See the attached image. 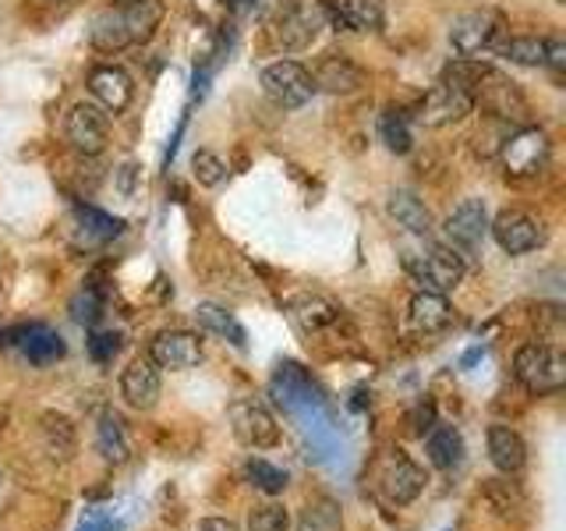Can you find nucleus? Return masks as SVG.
<instances>
[{
    "label": "nucleus",
    "instance_id": "f257e3e1",
    "mask_svg": "<svg viewBox=\"0 0 566 531\" xmlns=\"http://www.w3.org/2000/svg\"><path fill=\"white\" fill-rule=\"evenodd\" d=\"M442 82L464 88V93L471 96V103L482 106V111L492 114L495 121L517 124V128L531 124V103L521 93V85L489 61L457 58L447 64V71H442Z\"/></svg>",
    "mask_w": 566,
    "mask_h": 531
},
{
    "label": "nucleus",
    "instance_id": "f03ea898",
    "mask_svg": "<svg viewBox=\"0 0 566 531\" xmlns=\"http://www.w3.org/2000/svg\"><path fill=\"white\" fill-rule=\"evenodd\" d=\"M548 159H553V142L535 124H524V128L510 132L500 146V164L510 181H531V177L545 174Z\"/></svg>",
    "mask_w": 566,
    "mask_h": 531
},
{
    "label": "nucleus",
    "instance_id": "7ed1b4c3",
    "mask_svg": "<svg viewBox=\"0 0 566 531\" xmlns=\"http://www.w3.org/2000/svg\"><path fill=\"white\" fill-rule=\"evenodd\" d=\"M403 270L411 277L421 291H436V294H447L453 291L460 280H464L468 262L464 256L457 252L450 244H432L429 252H407L403 256Z\"/></svg>",
    "mask_w": 566,
    "mask_h": 531
},
{
    "label": "nucleus",
    "instance_id": "20e7f679",
    "mask_svg": "<svg viewBox=\"0 0 566 531\" xmlns=\"http://www.w3.org/2000/svg\"><path fill=\"white\" fill-rule=\"evenodd\" d=\"M513 376L517 383L527 389V394L545 397V394H556L566 383V362L556 347L548 344H524L517 354H513Z\"/></svg>",
    "mask_w": 566,
    "mask_h": 531
},
{
    "label": "nucleus",
    "instance_id": "39448f33",
    "mask_svg": "<svg viewBox=\"0 0 566 531\" xmlns=\"http://www.w3.org/2000/svg\"><path fill=\"white\" fill-rule=\"evenodd\" d=\"M510 35L506 18L500 11H468L453 18L450 25V46L460 58H478V53H495Z\"/></svg>",
    "mask_w": 566,
    "mask_h": 531
},
{
    "label": "nucleus",
    "instance_id": "423d86ee",
    "mask_svg": "<svg viewBox=\"0 0 566 531\" xmlns=\"http://www.w3.org/2000/svg\"><path fill=\"white\" fill-rule=\"evenodd\" d=\"M259 85H262L265 100L280 106V111H297V106H305L318 93L308 67L297 61H276L270 67H262Z\"/></svg>",
    "mask_w": 566,
    "mask_h": 531
},
{
    "label": "nucleus",
    "instance_id": "0eeeda50",
    "mask_svg": "<svg viewBox=\"0 0 566 531\" xmlns=\"http://www.w3.org/2000/svg\"><path fill=\"white\" fill-rule=\"evenodd\" d=\"M64 138L82 156H99L111 142V114L99 103H75L64 114Z\"/></svg>",
    "mask_w": 566,
    "mask_h": 531
},
{
    "label": "nucleus",
    "instance_id": "6e6552de",
    "mask_svg": "<svg viewBox=\"0 0 566 531\" xmlns=\"http://www.w3.org/2000/svg\"><path fill=\"white\" fill-rule=\"evenodd\" d=\"M230 429H234L238 442H244V447H252V450H270L280 442V425L270 415V407L252 397L230 404Z\"/></svg>",
    "mask_w": 566,
    "mask_h": 531
},
{
    "label": "nucleus",
    "instance_id": "1a4fd4ad",
    "mask_svg": "<svg viewBox=\"0 0 566 531\" xmlns=\"http://www.w3.org/2000/svg\"><path fill=\"white\" fill-rule=\"evenodd\" d=\"M421 489H424V471L407 454L394 450L379 465V492H382L386 503L407 507V503L418 500Z\"/></svg>",
    "mask_w": 566,
    "mask_h": 531
},
{
    "label": "nucleus",
    "instance_id": "9d476101",
    "mask_svg": "<svg viewBox=\"0 0 566 531\" xmlns=\"http://www.w3.org/2000/svg\"><path fill=\"white\" fill-rule=\"evenodd\" d=\"M489 230H492L495 244H500L506 256H527L545 241L542 223L524 209H503L500 217L489 223Z\"/></svg>",
    "mask_w": 566,
    "mask_h": 531
},
{
    "label": "nucleus",
    "instance_id": "9b49d317",
    "mask_svg": "<svg viewBox=\"0 0 566 531\" xmlns=\"http://www.w3.org/2000/svg\"><path fill=\"white\" fill-rule=\"evenodd\" d=\"M471 111H474V103L464 88H457L450 82H439L424 93V100L418 106V121L424 124V128H450V124H460Z\"/></svg>",
    "mask_w": 566,
    "mask_h": 531
},
{
    "label": "nucleus",
    "instance_id": "f8f14e48",
    "mask_svg": "<svg viewBox=\"0 0 566 531\" xmlns=\"http://www.w3.org/2000/svg\"><path fill=\"white\" fill-rule=\"evenodd\" d=\"M149 362L156 368L185 372L202 362V341L191 330H159L149 344Z\"/></svg>",
    "mask_w": 566,
    "mask_h": 531
},
{
    "label": "nucleus",
    "instance_id": "ddd939ff",
    "mask_svg": "<svg viewBox=\"0 0 566 531\" xmlns=\"http://www.w3.org/2000/svg\"><path fill=\"white\" fill-rule=\"evenodd\" d=\"M442 230H447L450 248H457L460 256L478 252V244H482L485 235H489V212H485V202H482V199H464V202H460V206L450 212V217H447Z\"/></svg>",
    "mask_w": 566,
    "mask_h": 531
},
{
    "label": "nucleus",
    "instance_id": "4468645a",
    "mask_svg": "<svg viewBox=\"0 0 566 531\" xmlns=\"http://www.w3.org/2000/svg\"><path fill=\"white\" fill-rule=\"evenodd\" d=\"M318 11L340 32H379L386 22L382 0H323Z\"/></svg>",
    "mask_w": 566,
    "mask_h": 531
},
{
    "label": "nucleus",
    "instance_id": "2eb2a0df",
    "mask_svg": "<svg viewBox=\"0 0 566 531\" xmlns=\"http://www.w3.org/2000/svg\"><path fill=\"white\" fill-rule=\"evenodd\" d=\"M88 93L103 106L106 114H124L135 100V82L124 67L117 64H99L88 71Z\"/></svg>",
    "mask_w": 566,
    "mask_h": 531
},
{
    "label": "nucleus",
    "instance_id": "dca6fc26",
    "mask_svg": "<svg viewBox=\"0 0 566 531\" xmlns=\"http://www.w3.org/2000/svg\"><path fill=\"white\" fill-rule=\"evenodd\" d=\"M159 394H164V379H159V368L149 358H135L120 372V397L135 412H153Z\"/></svg>",
    "mask_w": 566,
    "mask_h": 531
},
{
    "label": "nucleus",
    "instance_id": "f3484780",
    "mask_svg": "<svg viewBox=\"0 0 566 531\" xmlns=\"http://www.w3.org/2000/svg\"><path fill=\"white\" fill-rule=\"evenodd\" d=\"M308 75H312L315 88H323V93H336V96L358 93V88L365 85V71L354 64L347 53H323Z\"/></svg>",
    "mask_w": 566,
    "mask_h": 531
},
{
    "label": "nucleus",
    "instance_id": "a211bd4d",
    "mask_svg": "<svg viewBox=\"0 0 566 531\" xmlns=\"http://www.w3.org/2000/svg\"><path fill=\"white\" fill-rule=\"evenodd\" d=\"M114 8L120 14V25L128 32L132 46L149 43L159 22H164V0H117Z\"/></svg>",
    "mask_w": 566,
    "mask_h": 531
},
{
    "label": "nucleus",
    "instance_id": "6ab92c4d",
    "mask_svg": "<svg viewBox=\"0 0 566 531\" xmlns=\"http://www.w3.org/2000/svg\"><path fill=\"white\" fill-rule=\"evenodd\" d=\"M407 319H411V326L418 333H442L450 323H453V309L447 294H436V291H418L411 298V305H407Z\"/></svg>",
    "mask_w": 566,
    "mask_h": 531
},
{
    "label": "nucleus",
    "instance_id": "aec40b11",
    "mask_svg": "<svg viewBox=\"0 0 566 531\" xmlns=\"http://www.w3.org/2000/svg\"><path fill=\"white\" fill-rule=\"evenodd\" d=\"M318 25H323V11L318 8H291L276 22V43L287 50H305L318 35Z\"/></svg>",
    "mask_w": 566,
    "mask_h": 531
},
{
    "label": "nucleus",
    "instance_id": "412c9836",
    "mask_svg": "<svg viewBox=\"0 0 566 531\" xmlns=\"http://www.w3.org/2000/svg\"><path fill=\"white\" fill-rule=\"evenodd\" d=\"M489 460L495 471L503 475H517L527 460V447L517 429H510V425H492L489 429Z\"/></svg>",
    "mask_w": 566,
    "mask_h": 531
},
{
    "label": "nucleus",
    "instance_id": "4be33fe9",
    "mask_svg": "<svg viewBox=\"0 0 566 531\" xmlns=\"http://www.w3.org/2000/svg\"><path fill=\"white\" fill-rule=\"evenodd\" d=\"M424 454H429V465L439 468V471H450L457 468L460 460H464V436L453 425H432L429 433H424Z\"/></svg>",
    "mask_w": 566,
    "mask_h": 531
},
{
    "label": "nucleus",
    "instance_id": "5701e85b",
    "mask_svg": "<svg viewBox=\"0 0 566 531\" xmlns=\"http://www.w3.org/2000/svg\"><path fill=\"white\" fill-rule=\"evenodd\" d=\"M14 336H22V341H18V347H22V354H25V358L35 368H46V365L64 358L61 333H53L50 326H25V330H18Z\"/></svg>",
    "mask_w": 566,
    "mask_h": 531
},
{
    "label": "nucleus",
    "instance_id": "b1692460",
    "mask_svg": "<svg viewBox=\"0 0 566 531\" xmlns=\"http://www.w3.org/2000/svg\"><path fill=\"white\" fill-rule=\"evenodd\" d=\"M386 212L403 230H411V235H432V227H436L429 206H424L418 195H411V191H394V195H389V199H386Z\"/></svg>",
    "mask_w": 566,
    "mask_h": 531
},
{
    "label": "nucleus",
    "instance_id": "393cba45",
    "mask_svg": "<svg viewBox=\"0 0 566 531\" xmlns=\"http://www.w3.org/2000/svg\"><path fill=\"white\" fill-rule=\"evenodd\" d=\"M96 450L103 454V460H111V465H124V460H128L132 447H128V433H124L120 415L99 412V418H96Z\"/></svg>",
    "mask_w": 566,
    "mask_h": 531
},
{
    "label": "nucleus",
    "instance_id": "a878e982",
    "mask_svg": "<svg viewBox=\"0 0 566 531\" xmlns=\"http://www.w3.org/2000/svg\"><path fill=\"white\" fill-rule=\"evenodd\" d=\"M88 43H93V50H99V53H120V50L132 46L128 32H124V25H120L117 8H106V11H99L93 18V29H88Z\"/></svg>",
    "mask_w": 566,
    "mask_h": 531
},
{
    "label": "nucleus",
    "instance_id": "bb28decb",
    "mask_svg": "<svg viewBox=\"0 0 566 531\" xmlns=\"http://www.w3.org/2000/svg\"><path fill=\"white\" fill-rule=\"evenodd\" d=\"M195 319H199V326H202L206 333L223 336L227 344H234V347H244V344H248V333H244V326L234 319V312H227V309H220V305H212V301H202V305L195 309Z\"/></svg>",
    "mask_w": 566,
    "mask_h": 531
},
{
    "label": "nucleus",
    "instance_id": "cd10ccee",
    "mask_svg": "<svg viewBox=\"0 0 566 531\" xmlns=\"http://www.w3.org/2000/svg\"><path fill=\"white\" fill-rule=\"evenodd\" d=\"M291 315H294V323H297L301 330H308V333L326 330V326L336 323V319H340L336 305H329L326 298H315V294H301V298H294V301H291Z\"/></svg>",
    "mask_w": 566,
    "mask_h": 531
},
{
    "label": "nucleus",
    "instance_id": "c85d7f7f",
    "mask_svg": "<svg viewBox=\"0 0 566 531\" xmlns=\"http://www.w3.org/2000/svg\"><path fill=\"white\" fill-rule=\"evenodd\" d=\"M297 531H344V510L329 496H315L297 513Z\"/></svg>",
    "mask_w": 566,
    "mask_h": 531
},
{
    "label": "nucleus",
    "instance_id": "c756f323",
    "mask_svg": "<svg viewBox=\"0 0 566 531\" xmlns=\"http://www.w3.org/2000/svg\"><path fill=\"white\" fill-rule=\"evenodd\" d=\"M75 220L78 227L85 230V238L93 241V244H103V241H111L117 238L120 230H124V220L120 217H111V212H103L96 206H75Z\"/></svg>",
    "mask_w": 566,
    "mask_h": 531
},
{
    "label": "nucleus",
    "instance_id": "7c9ffc66",
    "mask_svg": "<svg viewBox=\"0 0 566 531\" xmlns=\"http://www.w3.org/2000/svg\"><path fill=\"white\" fill-rule=\"evenodd\" d=\"M43 442H46L50 457L67 460L71 454H75L78 436H75V425H71V418H64L57 412H46L43 415Z\"/></svg>",
    "mask_w": 566,
    "mask_h": 531
},
{
    "label": "nucleus",
    "instance_id": "2f4dec72",
    "mask_svg": "<svg viewBox=\"0 0 566 531\" xmlns=\"http://www.w3.org/2000/svg\"><path fill=\"white\" fill-rule=\"evenodd\" d=\"M495 53L506 58L510 64L542 67V61H545V40H542V35H506L503 46L495 50Z\"/></svg>",
    "mask_w": 566,
    "mask_h": 531
},
{
    "label": "nucleus",
    "instance_id": "473e14b6",
    "mask_svg": "<svg viewBox=\"0 0 566 531\" xmlns=\"http://www.w3.org/2000/svg\"><path fill=\"white\" fill-rule=\"evenodd\" d=\"M379 138L386 142V149L397 153V156L411 153V146H415V135H411V128H407V117L400 111H386L379 117Z\"/></svg>",
    "mask_w": 566,
    "mask_h": 531
},
{
    "label": "nucleus",
    "instance_id": "72a5a7b5",
    "mask_svg": "<svg viewBox=\"0 0 566 531\" xmlns=\"http://www.w3.org/2000/svg\"><path fill=\"white\" fill-rule=\"evenodd\" d=\"M244 471H248V478H252V486L265 496H280L283 489H287V471L270 465V460H262V457L248 460Z\"/></svg>",
    "mask_w": 566,
    "mask_h": 531
},
{
    "label": "nucleus",
    "instance_id": "f704fd0d",
    "mask_svg": "<svg viewBox=\"0 0 566 531\" xmlns=\"http://www.w3.org/2000/svg\"><path fill=\"white\" fill-rule=\"evenodd\" d=\"M191 177L202 188H217L223 177H227V164L212 149H195L191 153Z\"/></svg>",
    "mask_w": 566,
    "mask_h": 531
},
{
    "label": "nucleus",
    "instance_id": "c9c22d12",
    "mask_svg": "<svg viewBox=\"0 0 566 531\" xmlns=\"http://www.w3.org/2000/svg\"><path fill=\"white\" fill-rule=\"evenodd\" d=\"M248 531H291V513L280 503H262L248 513Z\"/></svg>",
    "mask_w": 566,
    "mask_h": 531
},
{
    "label": "nucleus",
    "instance_id": "e433bc0d",
    "mask_svg": "<svg viewBox=\"0 0 566 531\" xmlns=\"http://www.w3.org/2000/svg\"><path fill=\"white\" fill-rule=\"evenodd\" d=\"M88 354H93V362L111 365L117 354H120V333H114V330L93 333V336H88Z\"/></svg>",
    "mask_w": 566,
    "mask_h": 531
},
{
    "label": "nucleus",
    "instance_id": "4c0bfd02",
    "mask_svg": "<svg viewBox=\"0 0 566 531\" xmlns=\"http://www.w3.org/2000/svg\"><path fill=\"white\" fill-rule=\"evenodd\" d=\"M71 315H75V323H82V326H93L96 319L103 315V305H99V294L88 288V291H82L75 301H71Z\"/></svg>",
    "mask_w": 566,
    "mask_h": 531
},
{
    "label": "nucleus",
    "instance_id": "58836bf2",
    "mask_svg": "<svg viewBox=\"0 0 566 531\" xmlns=\"http://www.w3.org/2000/svg\"><path fill=\"white\" fill-rule=\"evenodd\" d=\"M545 67H553V75H563L566 71V40L563 35H548L545 40Z\"/></svg>",
    "mask_w": 566,
    "mask_h": 531
},
{
    "label": "nucleus",
    "instance_id": "ea45409f",
    "mask_svg": "<svg viewBox=\"0 0 566 531\" xmlns=\"http://www.w3.org/2000/svg\"><path fill=\"white\" fill-rule=\"evenodd\" d=\"M407 425H411L415 436H424L436 425V404L432 400H421L415 412H411V418H407Z\"/></svg>",
    "mask_w": 566,
    "mask_h": 531
},
{
    "label": "nucleus",
    "instance_id": "a19ab883",
    "mask_svg": "<svg viewBox=\"0 0 566 531\" xmlns=\"http://www.w3.org/2000/svg\"><path fill=\"white\" fill-rule=\"evenodd\" d=\"M78 531H120V524L106 518V513H88V518L78 524Z\"/></svg>",
    "mask_w": 566,
    "mask_h": 531
},
{
    "label": "nucleus",
    "instance_id": "79ce46f5",
    "mask_svg": "<svg viewBox=\"0 0 566 531\" xmlns=\"http://www.w3.org/2000/svg\"><path fill=\"white\" fill-rule=\"evenodd\" d=\"M199 531H241L234 521L230 518H206L202 524H199Z\"/></svg>",
    "mask_w": 566,
    "mask_h": 531
},
{
    "label": "nucleus",
    "instance_id": "37998d69",
    "mask_svg": "<svg viewBox=\"0 0 566 531\" xmlns=\"http://www.w3.org/2000/svg\"><path fill=\"white\" fill-rule=\"evenodd\" d=\"M135 170H138L135 164H124V167H120V191H128V195H132V177H135Z\"/></svg>",
    "mask_w": 566,
    "mask_h": 531
}]
</instances>
